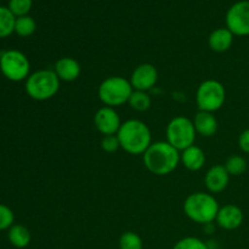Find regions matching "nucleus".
I'll return each instance as SVG.
<instances>
[{"instance_id":"f257e3e1","label":"nucleus","mask_w":249,"mask_h":249,"mask_svg":"<svg viewBox=\"0 0 249 249\" xmlns=\"http://www.w3.org/2000/svg\"><path fill=\"white\" fill-rule=\"evenodd\" d=\"M142 156L146 169L157 177L172 174L180 163V151L167 141L152 142Z\"/></svg>"},{"instance_id":"f03ea898","label":"nucleus","mask_w":249,"mask_h":249,"mask_svg":"<svg viewBox=\"0 0 249 249\" xmlns=\"http://www.w3.org/2000/svg\"><path fill=\"white\" fill-rule=\"evenodd\" d=\"M117 138L122 150L129 155H143L152 143L150 128L139 119H129L122 123Z\"/></svg>"},{"instance_id":"7ed1b4c3","label":"nucleus","mask_w":249,"mask_h":249,"mask_svg":"<svg viewBox=\"0 0 249 249\" xmlns=\"http://www.w3.org/2000/svg\"><path fill=\"white\" fill-rule=\"evenodd\" d=\"M182 208L190 220L202 225H208L216 219L220 207L212 194L195 192L186 197Z\"/></svg>"},{"instance_id":"20e7f679","label":"nucleus","mask_w":249,"mask_h":249,"mask_svg":"<svg viewBox=\"0 0 249 249\" xmlns=\"http://www.w3.org/2000/svg\"><path fill=\"white\" fill-rule=\"evenodd\" d=\"M61 80L53 70H40L26 79V92L36 101H46L57 94Z\"/></svg>"},{"instance_id":"39448f33","label":"nucleus","mask_w":249,"mask_h":249,"mask_svg":"<svg viewBox=\"0 0 249 249\" xmlns=\"http://www.w3.org/2000/svg\"><path fill=\"white\" fill-rule=\"evenodd\" d=\"M134 89L130 84V80L125 79L121 75H112L102 80L99 85L97 95L105 106L116 107L126 104L133 94Z\"/></svg>"},{"instance_id":"423d86ee","label":"nucleus","mask_w":249,"mask_h":249,"mask_svg":"<svg viewBox=\"0 0 249 249\" xmlns=\"http://www.w3.org/2000/svg\"><path fill=\"white\" fill-rule=\"evenodd\" d=\"M165 135H167V142H169L178 151H184L185 148L195 145L197 133L194 121L184 116L174 117L168 123Z\"/></svg>"},{"instance_id":"0eeeda50","label":"nucleus","mask_w":249,"mask_h":249,"mask_svg":"<svg viewBox=\"0 0 249 249\" xmlns=\"http://www.w3.org/2000/svg\"><path fill=\"white\" fill-rule=\"evenodd\" d=\"M226 100L225 87L219 80L207 79L198 85L196 91V104L199 111H219Z\"/></svg>"},{"instance_id":"6e6552de","label":"nucleus","mask_w":249,"mask_h":249,"mask_svg":"<svg viewBox=\"0 0 249 249\" xmlns=\"http://www.w3.org/2000/svg\"><path fill=\"white\" fill-rule=\"evenodd\" d=\"M0 71L9 80L21 82L29 77L31 63L21 51L6 50L0 53Z\"/></svg>"},{"instance_id":"1a4fd4ad","label":"nucleus","mask_w":249,"mask_h":249,"mask_svg":"<svg viewBox=\"0 0 249 249\" xmlns=\"http://www.w3.org/2000/svg\"><path fill=\"white\" fill-rule=\"evenodd\" d=\"M225 22L233 36H249V0L235 2L226 12Z\"/></svg>"},{"instance_id":"9d476101","label":"nucleus","mask_w":249,"mask_h":249,"mask_svg":"<svg viewBox=\"0 0 249 249\" xmlns=\"http://www.w3.org/2000/svg\"><path fill=\"white\" fill-rule=\"evenodd\" d=\"M94 124L100 134L107 136L117 135L122 125V122L121 117L117 113L116 109L112 108V107L104 106L97 109V112L95 113Z\"/></svg>"},{"instance_id":"9b49d317","label":"nucleus","mask_w":249,"mask_h":249,"mask_svg":"<svg viewBox=\"0 0 249 249\" xmlns=\"http://www.w3.org/2000/svg\"><path fill=\"white\" fill-rule=\"evenodd\" d=\"M158 80V71L152 63H141L133 71L130 84L134 90L148 91L156 85Z\"/></svg>"},{"instance_id":"f8f14e48","label":"nucleus","mask_w":249,"mask_h":249,"mask_svg":"<svg viewBox=\"0 0 249 249\" xmlns=\"http://www.w3.org/2000/svg\"><path fill=\"white\" fill-rule=\"evenodd\" d=\"M243 218H245L243 212L240 207L235 206V204H226V206L219 208L215 221L224 230L232 231L242 225Z\"/></svg>"},{"instance_id":"ddd939ff","label":"nucleus","mask_w":249,"mask_h":249,"mask_svg":"<svg viewBox=\"0 0 249 249\" xmlns=\"http://www.w3.org/2000/svg\"><path fill=\"white\" fill-rule=\"evenodd\" d=\"M230 174L221 164L213 165L204 175V184L209 194H220L228 187Z\"/></svg>"},{"instance_id":"4468645a","label":"nucleus","mask_w":249,"mask_h":249,"mask_svg":"<svg viewBox=\"0 0 249 249\" xmlns=\"http://www.w3.org/2000/svg\"><path fill=\"white\" fill-rule=\"evenodd\" d=\"M53 71L61 82H74L79 78L82 68L73 57H61L56 61Z\"/></svg>"},{"instance_id":"2eb2a0df","label":"nucleus","mask_w":249,"mask_h":249,"mask_svg":"<svg viewBox=\"0 0 249 249\" xmlns=\"http://www.w3.org/2000/svg\"><path fill=\"white\" fill-rule=\"evenodd\" d=\"M194 125L198 135L203 136V138H211L216 134L219 124L214 113L198 111L194 118Z\"/></svg>"},{"instance_id":"dca6fc26","label":"nucleus","mask_w":249,"mask_h":249,"mask_svg":"<svg viewBox=\"0 0 249 249\" xmlns=\"http://www.w3.org/2000/svg\"><path fill=\"white\" fill-rule=\"evenodd\" d=\"M180 162L190 172H198L206 163V155L201 147L192 145L180 153Z\"/></svg>"},{"instance_id":"f3484780","label":"nucleus","mask_w":249,"mask_h":249,"mask_svg":"<svg viewBox=\"0 0 249 249\" xmlns=\"http://www.w3.org/2000/svg\"><path fill=\"white\" fill-rule=\"evenodd\" d=\"M233 34L228 28H218L211 33L208 45L215 53H225L233 44Z\"/></svg>"},{"instance_id":"a211bd4d","label":"nucleus","mask_w":249,"mask_h":249,"mask_svg":"<svg viewBox=\"0 0 249 249\" xmlns=\"http://www.w3.org/2000/svg\"><path fill=\"white\" fill-rule=\"evenodd\" d=\"M9 241L14 247L26 248L31 243V232L23 225H12L9 230Z\"/></svg>"},{"instance_id":"6ab92c4d","label":"nucleus","mask_w":249,"mask_h":249,"mask_svg":"<svg viewBox=\"0 0 249 249\" xmlns=\"http://www.w3.org/2000/svg\"><path fill=\"white\" fill-rule=\"evenodd\" d=\"M16 16L10 11L9 7L0 6V38H6L15 32Z\"/></svg>"},{"instance_id":"aec40b11","label":"nucleus","mask_w":249,"mask_h":249,"mask_svg":"<svg viewBox=\"0 0 249 249\" xmlns=\"http://www.w3.org/2000/svg\"><path fill=\"white\" fill-rule=\"evenodd\" d=\"M128 104L133 109L138 112H145L151 107L152 100L148 95L147 91H139V90H134L131 94L130 99H129Z\"/></svg>"},{"instance_id":"412c9836","label":"nucleus","mask_w":249,"mask_h":249,"mask_svg":"<svg viewBox=\"0 0 249 249\" xmlns=\"http://www.w3.org/2000/svg\"><path fill=\"white\" fill-rule=\"evenodd\" d=\"M224 167L228 170L230 177H240V175L245 174L247 170V160L242 156H231L226 160Z\"/></svg>"},{"instance_id":"4be33fe9","label":"nucleus","mask_w":249,"mask_h":249,"mask_svg":"<svg viewBox=\"0 0 249 249\" xmlns=\"http://www.w3.org/2000/svg\"><path fill=\"white\" fill-rule=\"evenodd\" d=\"M36 23L31 16H21L16 18V23H15V32L18 34L19 36H31L32 34L36 32Z\"/></svg>"},{"instance_id":"5701e85b","label":"nucleus","mask_w":249,"mask_h":249,"mask_svg":"<svg viewBox=\"0 0 249 249\" xmlns=\"http://www.w3.org/2000/svg\"><path fill=\"white\" fill-rule=\"evenodd\" d=\"M121 249H142V240L140 236L133 231H126L119 238Z\"/></svg>"},{"instance_id":"b1692460","label":"nucleus","mask_w":249,"mask_h":249,"mask_svg":"<svg viewBox=\"0 0 249 249\" xmlns=\"http://www.w3.org/2000/svg\"><path fill=\"white\" fill-rule=\"evenodd\" d=\"M32 5L33 0H10L9 9L15 16H27V14L31 11Z\"/></svg>"},{"instance_id":"393cba45","label":"nucleus","mask_w":249,"mask_h":249,"mask_svg":"<svg viewBox=\"0 0 249 249\" xmlns=\"http://www.w3.org/2000/svg\"><path fill=\"white\" fill-rule=\"evenodd\" d=\"M173 249H209L206 242L197 237H185L178 241Z\"/></svg>"},{"instance_id":"a878e982","label":"nucleus","mask_w":249,"mask_h":249,"mask_svg":"<svg viewBox=\"0 0 249 249\" xmlns=\"http://www.w3.org/2000/svg\"><path fill=\"white\" fill-rule=\"evenodd\" d=\"M14 212L5 204H0V231L10 229L14 225Z\"/></svg>"},{"instance_id":"bb28decb","label":"nucleus","mask_w":249,"mask_h":249,"mask_svg":"<svg viewBox=\"0 0 249 249\" xmlns=\"http://www.w3.org/2000/svg\"><path fill=\"white\" fill-rule=\"evenodd\" d=\"M101 148L107 153H114L121 148L119 140L117 135H107L104 136L101 140Z\"/></svg>"},{"instance_id":"cd10ccee","label":"nucleus","mask_w":249,"mask_h":249,"mask_svg":"<svg viewBox=\"0 0 249 249\" xmlns=\"http://www.w3.org/2000/svg\"><path fill=\"white\" fill-rule=\"evenodd\" d=\"M238 147L242 152L249 155V129H246L238 136Z\"/></svg>"}]
</instances>
